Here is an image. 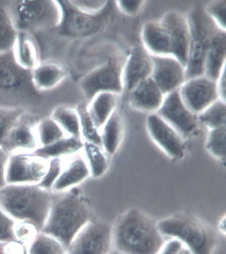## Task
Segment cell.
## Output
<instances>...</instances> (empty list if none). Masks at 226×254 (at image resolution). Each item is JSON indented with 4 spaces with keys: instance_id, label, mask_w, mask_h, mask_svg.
<instances>
[{
    "instance_id": "obj_17",
    "label": "cell",
    "mask_w": 226,
    "mask_h": 254,
    "mask_svg": "<svg viewBox=\"0 0 226 254\" xmlns=\"http://www.w3.org/2000/svg\"><path fill=\"white\" fill-rule=\"evenodd\" d=\"M168 30L171 45V56L185 65L190 42V27L187 17L176 11L167 12L161 19Z\"/></svg>"
},
{
    "instance_id": "obj_26",
    "label": "cell",
    "mask_w": 226,
    "mask_h": 254,
    "mask_svg": "<svg viewBox=\"0 0 226 254\" xmlns=\"http://www.w3.org/2000/svg\"><path fill=\"white\" fill-rule=\"evenodd\" d=\"M119 96L112 92H102L90 100L87 106L88 112L100 130L117 110Z\"/></svg>"
},
{
    "instance_id": "obj_37",
    "label": "cell",
    "mask_w": 226,
    "mask_h": 254,
    "mask_svg": "<svg viewBox=\"0 0 226 254\" xmlns=\"http://www.w3.org/2000/svg\"><path fill=\"white\" fill-rule=\"evenodd\" d=\"M206 16L219 30L226 32V1L215 0L210 1L204 9Z\"/></svg>"
},
{
    "instance_id": "obj_7",
    "label": "cell",
    "mask_w": 226,
    "mask_h": 254,
    "mask_svg": "<svg viewBox=\"0 0 226 254\" xmlns=\"http://www.w3.org/2000/svg\"><path fill=\"white\" fill-rule=\"evenodd\" d=\"M9 15L18 32L33 35L52 30L59 23L60 10L53 0H15L7 5Z\"/></svg>"
},
{
    "instance_id": "obj_19",
    "label": "cell",
    "mask_w": 226,
    "mask_h": 254,
    "mask_svg": "<svg viewBox=\"0 0 226 254\" xmlns=\"http://www.w3.org/2000/svg\"><path fill=\"white\" fill-rule=\"evenodd\" d=\"M129 104L133 109L155 114L161 108L165 95L151 78L144 80L129 92Z\"/></svg>"
},
{
    "instance_id": "obj_18",
    "label": "cell",
    "mask_w": 226,
    "mask_h": 254,
    "mask_svg": "<svg viewBox=\"0 0 226 254\" xmlns=\"http://www.w3.org/2000/svg\"><path fill=\"white\" fill-rule=\"evenodd\" d=\"M152 55L144 47H135L129 53L122 68L123 89L129 92L141 82L151 77Z\"/></svg>"
},
{
    "instance_id": "obj_22",
    "label": "cell",
    "mask_w": 226,
    "mask_h": 254,
    "mask_svg": "<svg viewBox=\"0 0 226 254\" xmlns=\"http://www.w3.org/2000/svg\"><path fill=\"white\" fill-rule=\"evenodd\" d=\"M67 76V70L61 63L53 61H41L31 70L33 86L41 93L57 87Z\"/></svg>"
},
{
    "instance_id": "obj_43",
    "label": "cell",
    "mask_w": 226,
    "mask_h": 254,
    "mask_svg": "<svg viewBox=\"0 0 226 254\" xmlns=\"http://www.w3.org/2000/svg\"><path fill=\"white\" fill-rule=\"evenodd\" d=\"M10 155L0 147V190L6 186V170Z\"/></svg>"
},
{
    "instance_id": "obj_27",
    "label": "cell",
    "mask_w": 226,
    "mask_h": 254,
    "mask_svg": "<svg viewBox=\"0 0 226 254\" xmlns=\"http://www.w3.org/2000/svg\"><path fill=\"white\" fill-rule=\"evenodd\" d=\"M83 147L81 138L66 136L48 146L39 147L33 153L47 160L64 159L81 152Z\"/></svg>"
},
{
    "instance_id": "obj_30",
    "label": "cell",
    "mask_w": 226,
    "mask_h": 254,
    "mask_svg": "<svg viewBox=\"0 0 226 254\" xmlns=\"http://www.w3.org/2000/svg\"><path fill=\"white\" fill-rule=\"evenodd\" d=\"M17 33L7 5L0 1V55L12 51Z\"/></svg>"
},
{
    "instance_id": "obj_4",
    "label": "cell",
    "mask_w": 226,
    "mask_h": 254,
    "mask_svg": "<svg viewBox=\"0 0 226 254\" xmlns=\"http://www.w3.org/2000/svg\"><path fill=\"white\" fill-rule=\"evenodd\" d=\"M43 97L31 80V71L21 67L12 51L0 55V107L26 110L40 106Z\"/></svg>"
},
{
    "instance_id": "obj_42",
    "label": "cell",
    "mask_w": 226,
    "mask_h": 254,
    "mask_svg": "<svg viewBox=\"0 0 226 254\" xmlns=\"http://www.w3.org/2000/svg\"><path fill=\"white\" fill-rule=\"evenodd\" d=\"M145 1H115L116 6L119 11L124 13V14L129 15V16H134L141 11L143 5H144Z\"/></svg>"
},
{
    "instance_id": "obj_23",
    "label": "cell",
    "mask_w": 226,
    "mask_h": 254,
    "mask_svg": "<svg viewBox=\"0 0 226 254\" xmlns=\"http://www.w3.org/2000/svg\"><path fill=\"white\" fill-rule=\"evenodd\" d=\"M226 32L219 30L212 35L204 62V75L217 81L226 69Z\"/></svg>"
},
{
    "instance_id": "obj_35",
    "label": "cell",
    "mask_w": 226,
    "mask_h": 254,
    "mask_svg": "<svg viewBox=\"0 0 226 254\" xmlns=\"http://www.w3.org/2000/svg\"><path fill=\"white\" fill-rule=\"evenodd\" d=\"M26 112L19 108L0 107V147L2 148L11 129Z\"/></svg>"
},
{
    "instance_id": "obj_45",
    "label": "cell",
    "mask_w": 226,
    "mask_h": 254,
    "mask_svg": "<svg viewBox=\"0 0 226 254\" xmlns=\"http://www.w3.org/2000/svg\"><path fill=\"white\" fill-rule=\"evenodd\" d=\"M226 69L220 74V77L218 78L216 84H217V89L218 96L220 99L226 102Z\"/></svg>"
},
{
    "instance_id": "obj_28",
    "label": "cell",
    "mask_w": 226,
    "mask_h": 254,
    "mask_svg": "<svg viewBox=\"0 0 226 254\" xmlns=\"http://www.w3.org/2000/svg\"><path fill=\"white\" fill-rule=\"evenodd\" d=\"M50 117L58 124L67 136L82 139L80 118L76 109L58 106L53 110Z\"/></svg>"
},
{
    "instance_id": "obj_47",
    "label": "cell",
    "mask_w": 226,
    "mask_h": 254,
    "mask_svg": "<svg viewBox=\"0 0 226 254\" xmlns=\"http://www.w3.org/2000/svg\"><path fill=\"white\" fill-rule=\"evenodd\" d=\"M191 254L190 253V252L188 251L186 248H182L181 250H180V252H179V254Z\"/></svg>"
},
{
    "instance_id": "obj_20",
    "label": "cell",
    "mask_w": 226,
    "mask_h": 254,
    "mask_svg": "<svg viewBox=\"0 0 226 254\" xmlns=\"http://www.w3.org/2000/svg\"><path fill=\"white\" fill-rule=\"evenodd\" d=\"M81 153L65 158L63 168L53 187L52 192H64L79 187L90 176L89 168Z\"/></svg>"
},
{
    "instance_id": "obj_41",
    "label": "cell",
    "mask_w": 226,
    "mask_h": 254,
    "mask_svg": "<svg viewBox=\"0 0 226 254\" xmlns=\"http://www.w3.org/2000/svg\"><path fill=\"white\" fill-rule=\"evenodd\" d=\"M0 254H28V246L17 240L1 242Z\"/></svg>"
},
{
    "instance_id": "obj_40",
    "label": "cell",
    "mask_w": 226,
    "mask_h": 254,
    "mask_svg": "<svg viewBox=\"0 0 226 254\" xmlns=\"http://www.w3.org/2000/svg\"><path fill=\"white\" fill-rule=\"evenodd\" d=\"M16 221L0 207V243L16 240L14 228Z\"/></svg>"
},
{
    "instance_id": "obj_48",
    "label": "cell",
    "mask_w": 226,
    "mask_h": 254,
    "mask_svg": "<svg viewBox=\"0 0 226 254\" xmlns=\"http://www.w3.org/2000/svg\"><path fill=\"white\" fill-rule=\"evenodd\" d=\"M109 254H123L122 253H121V252H119L118 251H116V250H112L111 252Z\"/></svg>"
},
{
    "instance_id": "obj_15",
    "label": "cell",
    "mask_w": 226,
    "mask_h": 254,
    "mask_svg": "<svg viewBox=\"0 0 226 254\" xmlns=\"http://www.w3.org/2000/svg\"><path fill=\"white\" fill-rule=\"evenodd\" d=\"M147 129L153 141L169 157L180 159L184 156V137L156 113L149 114Z\"/></svg>"
},
{
    "instance_id": "obj_6",
    "label": "cell",
    "mask_w": 226,
    "mask_h": 254,
    "mask_svg": "<svg viewBox=\"0 0 226 254\" xmlns=\"http://www.w3.org/2000/svg\"><path fill=\"white\" fill-rule=\"evenodd\" d=\"M157 225L163 236L178 240L191 254H212L217 244L213 230L189 215L170 216Z\"/></svg>"
},
{
    "instance_id": "obj_14",
    "label": "cell",
    "mask_w": 226,
    "mask_h": 254,
    "mask_svg": "<svg viewBox=\"0 0 226 254\" xmlns=\"http://www.w3.org/2000/svg\"><path fill=\"white\" fill-rule=\"evenodd\" d=\"M151 78L165 96L177 91L186 80V66L175 57L153 56Z\"/></svg>"
},
{
    "instance_id": "obj_25",
    "label": "cell",
    "mask_w": 226,
    "mask_h": 254,
    "mask_svg": "<svg viewBox=\"0 0 226 254\" xmlns=\"http://www.w3.org/2000/svg\"><path fill=\"white\" fill-rule=\"evenodd\" d=\"M123 135V122L120 113L115 110L100 129L102 147L106 155L116 153L120 146Z\"/></svg>"
},
{
    "instance_id": "obj_31",
    "label": "cell",
    "mask_w": 226,
    "mask_h": 254,
    "mask_svg": "<svg viewBox=\"0 0 226 254\" xmlns=\"http://www.w3.org/2000/svg\"><path fill=\"white\" fill-rule=\"evenodd\" d=\"M198 120L210 130L226 127V102L219 98L198 114Z\"/></svg>"
},
{
    "instance_id": "obj_1",
    "label": "cell",
    "mask_w": 226,
    "mask_h": 254,
    "mask_svg": "<svg viewBox=\"0 0 226 254\" xmlns=\"http://www.w3.org/2000/svg\"><path fill=\"white\" fill-rule=\"evenodd\" d=\"M92 218L91 208L79 187L53 192L48 217L41 232L56 238L67 250Z\"/></svg>"
},
{
    "instance_id": "obj_16",
    "label": "cell",
    "mask_w": 226,
    "mask_h": 254,
    "mask_svg": "<svg viewBox=\"0 0 226 254\" xmlns=\"http://www.w3.org/2000/svg\"><path fill=\"white\" fill-rule=\"evenodd\" d=\"M39 121L27 112L11 129L2 149L9 155L34 152L39 147L35 130Z\"/></svg>"
},
{
    "instance_id": "obj_3",
    "label": "cell",
    "mask_w": 226,
    "mask_h": 254,
    "mask_svg": "<svg viewBox=\"0 0 226 254\" xmlns=\"http://www.w3.org/2000/svg\"><path fill=\"white\" fill-rule=\"evenodd\" d=\"M53 192L39 185H7L0 190V207L15 221H27L42 230Z\"/></svg>"
},
{
    "instance_id": "obj_8",
    "label": "cell",
    "mask_w": 226,
    "mask_h": 254,
    "mask_svg": "<svg viewBox=\"0 0 226 254\" xmlns=\"http://www.w3.org/2000/svg\"><path fill=\"white\" fill-rule=\"evenodd\" d=\"M190 27V42L186 64V80L204 75V62L214 29L212 21L204 9L195 6L187 15Z\"/></svg>"
},
{
    "instance_id": "obj_21",
    "label": "cell",
    "mask_w": 226,
    "mask_h": 254,
    "mask_svg": "<svg viewBox=\"0 0 226 254\" xmlns=\"http://www.w3.org/2000/svg\"><path fill=\"white\" fill-rule=\"evenodd\" d=\"M143 47L153 56H171V45L168 30L163 21H150L141 30Z\"/></svg>"
},
{
    "instance_id": "obj_2",
    "label": "cell",
    "mask_w": 226,
    "mask_h": 254,
    "mask_svg": "<svg viewBox=\"0 0 226 254\" xmlns=\"http://www.w3.org/2000/svg\"><path fill=\"white\" fill-rule=\"evenodd\" d=\"M113 249L123 254H158L166 243L154 220L130 208L112 229Z\"/></svg>"
},
{
    "instance_id": "obj_33",
    "label": "cell",
    "mask_w": 226,
    "mask_h": 254,
    "mask_svg": "<svg viewBox=\"0 0 226 254\" xmlns=\"http://www.w3.org/2000/svg\"><path fill=\"white\" fill-rule=\"evenodd\" d=\"M28 254H66V249L56 238L40 232L28 246Z\"/></svg>"
},
{
    "instance_id": "obj_44",
    "label": "cell",
    "mask_w": 226,
    "mask_h": 254,
    "mask_svg": "<svg viewBox=\"0 0 226 254\" xmlns=\"http://www.w3.org/2000/svg\"><path fill=\"white\" fill-rule=\"evenodd\" d=\"M183 247L181 242L171 239L166 242L158 254H178Z\"/></svg>"
},
{
    "instance_id": "obj_46",
    "label": "cell",
    "mask_w": 226,
    "mask_h": 254,
    "mask_svg": "<svg viewBox=\"0 0 226 254\" xmlns=\"http://www.w3.org/2000/svg\"><path fill=\"white\" fill-rule=\"evenodd\" d=\"M222 224H223V225H222V224H220V231L222 232H223L224 234H226V228H225V224H226V219L225 217L223 218V220H221Z\"/></svg>"
},
{
    "instance_id": "obj_12",
    "label": "cell",
    "mask_w": 226,
    "mask_h": 254,
    "mask_svg": "<svg viewBox=\"0 0 226 254\" xmlns=\"http://www.w3.org/2000/svg\"><path fill=\"white\" fill-rule=\"evenodd\" d=\"M184 138L192 136L198 129V116L188 109L178 90L165 96L162 105L156 112Z\"/></svg>"
},
{
    "instance_id": "obj_24",
    "label": "cell",
    "mask_w": 226,
    "mask_h": 254,
    "mask_svg": "<svg viewBox=\"0 0 226 254\" xmlns=\"http://www.w3.org/2000/svg\"><path fill=\"white\" fill-rule=\"evenodd\" d=\"M12 53L17 64L25 70L31 71L41 62L38 45L29 33H17Z\"/></svg>"
},
{
    "instance_id": "obj_38",
    "label": "cell",
    "mask_w": 226,
    "mask_h": 254,
    "mask_svg": "<svg viewBox=\"0 0 226 254\" xmlns=\"http://www.w3.org/2000/svg\"><path fill=\"white\" fill-rule=\"evenodd\" d=\"M64 159H53L49 160V165L46 174L39 183V186L49 191L56 182L63 168ZM52 192V191H51Z\"/></svg>"
},
{
    "instance_id": "obj_34",
    "label": "cell",
    "mask_w": 226,
    "mask_h": 254,
    "mask_svg": "<svg viewBox=\"0 0 226 254\" xmlns=\"http://www.w3.org/2000/svg\"><path fill=\"white\" fill-rule=\"evenodd\" d=\"M76 110L80 118L82 140L102 147L100 130L92 120L88 112L87 105L84 104H80L76 108Z\"/></svg>"
},
{
    "instance_id": "obj_29",
    "label": "cell",
    "mask_w": 226,
    "mask_h": 254,
    "mask_svg": "<svg viewBox=\"0 0 226 254\" xmlns=\"http://www.w3.org/2000/svg\"><path fill=\"white\" fill-rule=\"evenodd\" d=\"M82 152L89 168L90 176L94 178L103 176L108 169V161L102 147L84 141Z\"/></svg>"
},
{
    "instance_id": "obj_36",
    "label": "cell",
    "mask_w": 226,
    "mask_h": 254,
    "mask_svg": "<svg viewBox=\"0 0 226 254\" xmlns=\"http://www.w3.org/2000/svg\"><path fill=\"white\" fill-rule=\"evenodd\" d=\"M210 154L220 161L226 160V127L210 130L206 144Z\"/></svg>"
},
{
    "instance_id": "obj_39",
    "label": "cell",
    "mask_w": 226,
    "mask_h": 254,
    "mask_svg": "<svg viewBox=\"0 0 226 254\" xmlns=\"http://www.w3.org/2000/svg\"><path fill=\"white\" fill-rule=\"evenodd\" d=\"M40 232L38 228L31 222L16 221V223H15L14 228L15 240L22 242L27 246L35 239Z\"/></svg>"
},
{
    "instance_id": "obj_5",
    "label": "cell",
    "mask_w": 226,
    "mask_h": 254,
    "mask_svg": "<svg viewBox=\"0 0 226 254\" xmlns=\"http://www.w3.org/2000/svg\"><path fill=\"white\" fill-rule=\"evenodd\" d=\"M56 2L60 10L59 23L49 31L67 39L87 38L99 32L111 17L113 7V2L108 1L98 10L88 11L72 1Z\"/></svg>"
},
{
    "instance_id": "obj_10",
    "label": "cell",
    "mask_w": 226,
    "mask_h": 254,
    "mask_svg": "<svg viewBox=\"0 0 226 254\" xmlns=\"http://www.w3.org/2000/svg\"><path fill=\"white\" fill-rule=\"evenodd\" d=\"M49 165V160L33 153L10 155L7 165V185H39Z\"/></svg>"
},
{
    "instance_id": "obj_9",
    "label": "cell",
    "mask_w": 226,
    "mask_h": 254,
    "mask_svg": "<svg viewBox=\"0 0 226 254\" xmlns=\"http://www.w3.org/2000/svg\"><path fill=\"white\" fill-rule=\"evenodd\" d=\"M113 250L112 228L93 218L78 232L66 254H109Z\"/></svg>"
},
{
    "instance_id": "obj_11",
    "label": "cell",
    "mask_w": 226,
    "mask_h": 254,
    "mask_svg": "<svg viewBox=\"0 0 226 254\" xmlns=\"http://www.w3.org/2000/svg\"><path fill=\"white\" fill-rule=\"evenodd\" d=\"M122 68L114 62L106 63L86 74L78 85L88 101L102 92L120 95L123 92Z\"/></svg>"
},
{
    "instance_id": "obj_32",
    "label": "cell",
    "mask_w": 226,
    "mask_h": 254,
    "mask_svg": "<svg viewBox=\"0 0 226 254\" xmlns=\"http://www.w3.org/2000/svg\"><path fill=\"white\" fill-rule=\"evenodd\" d=\"M39 147L48 146L67 136L58 124L51 117L39 120L35 126Z\"/></svg>"
},
{
    "instance_id": "obj_13",
    "label": "cell",
    "mask_w": 226,
    "mask_h": 254,
    "mask_svg": "<svg viewBox=\"0 0 226 254\" xmlns=\"http://www.w3.org/2000/svg\"><path fill=\"white\" fill-rule=\"evenodd\" d=\"M178 92L184 104L197 116L219 99L216 82L205 75L186 80Z\"/></svg>"
}]
</instances>
